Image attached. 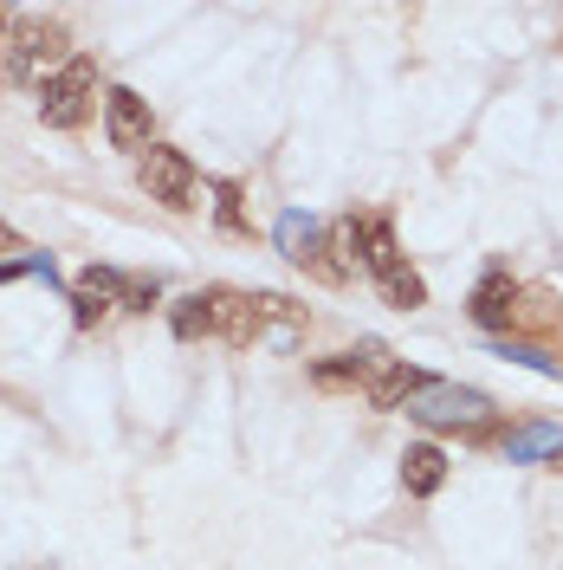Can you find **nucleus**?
Wrapping results in <instances>:
<instances>
[{"mask_svg": "<svg viewBox=\"0 0 563 570\" xmlns=\"http://www.w3.org/2000/svg\"><path fill=\"white\" fill-rule=\"evenodd\" d=\"M259 298L247 292H227V285H214V292H195V298H181L176 305V337H227V344H253L259 337Z\"/></svg>", "mask_w": 563, "mask_h": 570, "instance_id": "f257e3e1", "label": "nucleus"}, {"mask_svg": "<svg viewBox=\"0 0 563 570\" xmlns=\"http://www.w3.org/2000/svg\"><path fill=\"white\" fill-rule=\"evenodd\" d=\"M71 66L66 27L59 20H13V33L0 39V78L7 85H46Z\"/></svg>", "mask_w": 563, "mask_h": 570, "instance_id": "f03ea898", "label": "nucleus"}, {"mask_svg": "<svg viewBox=\"0 0 563 570\" xmlns=\"http://www.w3.org/2000/svg\"><path fill=\"white\" fill-rule=\"evenodd\" d=\"M408 415L422 428H447V434H493V395L427 376L422 390L408 395Z\"/></svg>", "mask_w": 563, "mask_h": 570, "instance_id": "7ed1b4c3", "label": "nucleus"}, {"mask_svg": "<svg viewBox=\"0 0 563 570\" xmlns=\"http://www.w3.org/2000/svg\"><path fill=\"white\" fill-rule=\"evenodd\" d=\"M137 181L149 202H162V208H195V163L181 156V149H169V142H149L137 156Z\"/></svg>", "mask_w": 563, "mask_h": 570, "instance_id": "20e7f679", "label": "nucleus"}, {"mask_svg": "<svg viewBox=\"0 0 563 570\" xmlns=\"http://www.w3.org/2000/svg\"><path fill=\"white\" fill-rule=\"evenodd\" d=\"M91 98H98V71H91V59H71L59 78L39 85V117H46L52 130H78L85 110H91Z\"/></svg>", "mask_w": 563, "mask_h": 570, "instance_id": "39448f33", "label": "nucleus"}, {"mask_svg": "<svg viewBox=\"0 0 563 570\" xmlns=\"http://www.w3.org/2000/svg\"><path fill=\"white\" fill-rule=\"evenodd\" d=\"M105 137H110V149H149V105H142L137 91H110L105 98Z\"/></svg>", "mask_w": 563, "mask_h": 570, "instance_id": "423d86ee", "label": "nucleus"}, {"mask_svg": "<svg viewBox=\"0 0 563 570\" xmlns=\"http://www.w3.org/2000/svg\"><path fill=\"white\" fill-rule=\"evenodd\" d=\"M518 305H525V292L505 279V273H493V279H480V292H473V324L480 331H518Z\"/></svg>", "mask_w": 563, "mask_h": 570, "instance_id": "0eeeda50", "label": "nucleus"}, {"mask_svg": "<svg viewBox=\"0 0 563 570\" xmlns=\"http://www.w3.org/2000/svg\"><path fill=\"white\" fill-rule=\"evenodd\" d=\"M498 454L512 466H537V461H557L563 454V428L557 422H518L498 434Z\"/></svg>", "mask_w": 563, "mask_h": 570, "instance_id": "6e6552de", "label": "nucleus"}, {"mask_svg": "<svg viewBox=\"0 0 563 570\" xmlns=\"http://www.w3.org/2000/svg\"><path fill=\"white\" fill-rule=\"evenodd\" d=\"M441 480H447V454H441L434 441H415V448L402 454V487L415 499H427V493H441Z\"/></svg>", "mask_w": 563, "mask_h": 570, "instance_id": "1a4fd4ad", "label": "nucleus"}, {"mask_svg": "<svg viewBox=\"0 0 563 570\" xmlns=\"http://www.w3.org/2000/svg\"><path fill=\"white\" fill-rule=\"evenodd\" d=\"M273 240H279V253L292 259V266H305V259L317 253V240H324V227H317L305 208H285L279 227H273Z\"/></svg>", "mask_w": 563, "mask_h": 570, "instance_id": "9d476101", "label": "nucleus"}, {"mask_svg": "<svg viewBox=\"0 0 563 570\" xmlns=\"http://www.w3.org/2000/svg\"><path fill=\"white\" fill-rule=\"evenodd\" d=\"M422 383H427L422 370H408V363H388V370H383V376H376L363 395H369L376 409H408V395L422 390Z\"/></svg>", "mask_w": 563, "mask_h": 570, "instance_id": "9b49d317", "label": "nucleus"}, {"mask_svg": "<svg viewBox=\"0 0 563 570\" xmlns=\"http://www.w3.org/2000/svg\"><path fill=\"white\" fill-rule=\"evenodd\" d=\"M363 266H369L376 279L402 266V253H395V234H388L383 220H363Z\"/></svg>", "mask_w": 563, "mask_h": 570, "instance_id": "f8f14e48", "label": "nucleus"}, {"mask_svg": "<svg viewBox=\"0 0 563 570\" xmlns=\"http://www.w3.org/2000/svg\"><path fill=\"white\" fill-rule=\"evenodd\" d=\"M383 298L388 305H402V312H415V305H427V285L415 279V273H408V266H395V273H383Z\"/></svg>", "mask_w": 563, "mask_h": 570, "instance_id": "ddd939ff", "label": "nucleus"}, {"mask_svg": "<svg viewBox=\"0 0 563 570\" xmlns=\"http://www.w3.org/2000/svg\"><path fill=\"white\" fill-rule=\"evenodd\" d=\"M312 383L317 390H363V370H356V356H330L312 370Z\"/></svg>", "mask_w": 563, "mask_h": 570, "instance_id": "4468645a", "label": "nucleus"}, {"mask_svg": "<svg viewBox=\"0 0 563 570\" xmlns=\"http://www.w3.org/2000/svg\"><path fill=\"white\" fill-rule=\"evenodd\" d=\"M124 273H110V266H85L78 273V292H91V298H105V305H124Z\"/></svg>", "mask_w": 563, "mask_h": 570, "instance_id": "2eb2a0df", "label": "nucleus"}, {"mask_svg": "<svg viewBox=\"0 0 563 570\" xmlns=\"http://www.w3.org/2000/svg\"><path fill=\"white\" fill-rule=\"evenodd\" d=\"M117 305H105V298H91V292H78L71 285V318H78V331H91V324H105Z\"/></svg>", "mask_w": 563, "mask_h": 570, "instance_id": "dca6fc26", "label": "nucleus"}, {"mask_svg": "<svg viewBox=\"0 0 563 570\" xmlns=\"http://www.w3.org/2000/svg\"><path fill=\"white\" fill-rule=\"evenodd\" d=\"M214 195H220V227H227V234H247V208H240V188H234V181H220Z\"/></svg>", "mask_w": 563, "mask_h": 570, "instance_id": "f3484780", "label": "nucleus"}, {"mask_svg": "<svg viewBox=\"0 0 563 570\" xmlns=\"http://www.w3.org/2000/svg\"><path fill=\"white\" fill-rule=\"evenodd\" d=\"M505 363H525V370H537V376H557V356H544L537 344H505Z\"/></svg>", "mask_w": 563, "mask_h": 570, "instance_id": "a211bd4d", "label": "nucleus"}, {"mask_svg": "<svg viewBox=\"0 0 563 570\" xmlns=\"http://www.w3.org/2000/svg\"><path fill=\"white\" fill-rule=\"evenodd\" d=\"M156 298H162V285H156V279H130V285H124V312H149Z\"/></svg>", "mask_w": 563, "mask_h": 570, "instance_id": "6ab92c4d", "label": "nucleus"}, {"mask_svg": "<svg viewBox=\"0 0 563 570\" xmlns=\"http://www.w3.org/2000/svg\"><path fill=\"white\" fill-rule=\"evenodd\" d=\"M7 253H20V234H13V227L0 220V266H7Z\"/></svg>", "mask_w": 563, "mask_h": 570, "instance_id": "aec40b11", "label": "nucleus"}, {"mask_svg": "<svg viewBox=\"0 0 563 570\" xmlns=\"http://www.w3.org/2000/svg\"><path fill=\"white\" fill-rule=\"evenodd\" d=\"M7 33H13V20H7V13H0V39H7Z\"/></svg>", "mask_w": 563, "mask_h": 570, "instance_id": "412c9836", "label": "nucleus"}, {"mask_svg": "<svg viewBox=\"0 0 563 570\" xmlns=\"http://www.w3.org/2000/svg\"><path fill=\"white\" fill-rule=\"evenodd\" d=\"M551 466H557V473H563V454H557V461H551Z\"/></svg>", "mask_w": 563, "mask_h": 570, "instance_id": "4be33fe9", "label": "nucleus"}]
</instances>
